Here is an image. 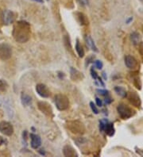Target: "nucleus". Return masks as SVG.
<instances>
[{"label": "nucleus", "instance_id": "obj_20", "mask_svg": "<svg viewBox=\"0 0 143 157\" xmlns=\"http://www.w3.org/2000/svg\"><path fill=\"white\" fill-rule=\"evenodd\" d=\"M63 40H64V43H65V48H67V50L71 54H73V48H72V45H71V41H70V38H69V36H68V35H65Z\"/></svg>", "mask_w": 143, "mask_h": 157}, {"label": "nucleus", "instance_id": "obj_11", "mask_svg": "<svg viewBox=\"0 0 143 157\" xmlns=\"http://www.w3.org/2000/svg\"><path fill=\"white\" fill-rule=\"evenodd\" d=\"M3 23H5L6 25L11 24L15 19V14L14 12L11 11H5L3 12Z\"/></svg>", "mask_w": 143, "mask_h": 157}, {"label": "nucleus", "instance_id": "obj_8", "mask_svg": "<svg viewBox=\"0 0 143 157\" xmlns=\"http://www.w3.org/2000/svg\"><path fill=\"white\" fill-rule=\"evenodd\" d=\"M126 97L128 98V100L133 106H135V107H137V108H140L141 103H142L140 97L135 91H133V90L130 91L128 93V95H126Z\"/></svg>", "mask_w": 143, "mask_h": 157}, {"label": "nucleus", "instance_id": "obj_34", "mask_svg": "<svg viewBox=\"0 0 143 157\" xmlns=\"http://www.w3.org/2000/svg\"><path fill=\"white\" fill-rule=\"evenodd\" d=\"M33 1H35V2H37V3H43V0H33Z\"/></svg>", "mask_w": 143, "mask_h": 157}, {"label": "nucleus", "instance_id": "obj_21", "mask_svg": "<svg viewBox=\"0 0 143 157\" xmlns=\"http://www.w3.org/2000/svg\"><path fill=\"white\" fill-rule=\"evenodd\" d=\"M75 48H76V53H77V54H78V56H80V57H84V48H83V46H82L81 44H80V41H79L78 39L76 40Z\"/></svg>", "mask_w": 143, "mask_h": 157}, {"label": "nucleus", "instance_id": "obj_9", "mask_svg": "<svg viewBox=\"0 0 143 157\" xmlns=\"http://www.w3.org/2000/svg\"><path fill=\"white\" fill-rule=\"evenodd\" d=\"M36 91L42 98H49L50 96V90L46 85L39 83L36 86Z\"/></svg>", "mask_w": 143, "mask_h": 157}, {"label": "nucleus", "instance_id": "obj_36", "mask_svg": "<svg viewBox=\"0 0 143 157\" xmlns=\"http://www.w3.org/2000/svg\"><path fill=\"white\" fill-rule=\"evenodd\" d=\"M142 30H143V28H142Z\"/></svg>", "mask_w": 143, "mask_h": 157}, {"label": "nucleus", "instance_id": "obj_3", "mask_svg": "<svg viewBox=\"0 0 143 157\" xmlns=\"http://www.w3.org/2000/svg\"><path fill=\"white\" fill-rule=\"evenodd\" d=\"M117 111H118L121 118H123L124 120L129 119L135 114V109H132L131 107H130L129 106L123 103L118 104V107H117Z\"/></svg>", "mask_w": 143, "mask_h": 157}, {"label": "nucleus", "instance_id": "obj_16", "mask_svg": "<svg viewBox=\"0 0 143 157\" xmlns=\"http://www.w3.org/2000/svg\"><path fill=\"white\" fill-rule=\"evenodd\" d=\"M104 132H106V134L109 137H112L115 134V127H114V124L111 123V122H109L107 121L106 125H105V127H104Z\"/></svg>", "mask_w": 143, "mask_h": 157}, {"label": "nucleus", "instance_id": "obj_32", "mask_svg": "<svg viewBox=\"0 0 143 157\" xmlns=\"http://www.w3.org/2000/svg\"><path fill=\"white\" fill-rule=\"evenodd\" d=\"M139 45H140V46H139V51H140L141 55L143 56V43L141 42Z\"/></svg>", "mask_w": 143, "mask_h": 157}, {"label": "nucleus", "instance_id": "obj_17", "mask_svg": "<svg viewBox=\"0 0 143 157\" xmlns=\"http://www.w3.org/2000/svg\"><path fill=\"white\" fill-rule=\"evenodd\" d=\"M21 101H22V103H23V106L27 107V106H30L32 103V98L29 95L23 93L22 95H21Z\"/></svg>", "mask_w": 143, "mask_h": 157}, {"label": "nucleus", "instance_id": "obj_33", "mask_svg": "<svg viewBox=\"0 0 143 157\" xmlns=\"http://www.w3.org/2000/svg\"><path fill=\"white\" fill-rule=\"evenodd\" d=\"M80 3H83L84 5H87L88 4V0H80Z\"/></svg>", "mask_w": 143, "mask_h": 157}, {"label": "nucleus", "instance_id": "obj_29", "mask_svg": "<svg viewBox=\"0 0 143 157\" xmlns=\"http://www.w3.org/2000/svg\"><path fill=\"white\" fill-rule=\"evenodd\" d=\"M113 101V99L111 97H109V96L107 95V98H105V100H104V102H105V103L106 104H110Z\"/></svg>", "mask_w": 143, "mask_h": 157}, {"label": "nucleus", "instance_id": "obj_10", "mask_svg": "<svg viewBox=\"0 0 143 157\" xmlns=\"http://www.w3.org/2000/svg\"><path fill=\"white\" fill-rule=\"evenodd\" d=\"M125 64L130 69H135L137 67V61L134 56L130 55H126L124 58Z\"/></svg>", "mask_w": 143, "mask_h": 157}, {"label": "nucleus", "instance_id": "obj_35", "mask_svg": "<svg viewBox=\"0 0 143 157\" xmlns=\"http://www.w3.org/2000/svg\"><path fill=\"white\" fill-rule=\"evenodd\" d=\"M103 76H104V78H105V79H107V76H105V72H103Z\"/></svg>", "mask_w": 143, "mask_h": 157}, {"label": "nucleus", "instance_id": "obj_14", "mask_svg": "<svg viewBox=\"0 0 143 157\" xmlns=\"http://www.w3.org/2000/svg\"><path fill=\"white\" fill-rule=\"evenodd\" d=\"M76 19L78 21V22L81 25H87L88 23H89V21H88V18L84 14V13H81V12H76Z\"/></svg>", "mask_w": 143, "mask_h": 157}, {"label": "nucleus", "instance_id": "obj_27", "mask_svg": "<svg viewBox=\"0 0 143 157\" xmlns=\"http://www.w3.org/2000/svg\"><path fill=\"white\" fill-rule=\"evenodd\" d=\"M94 64H95V67H97L98 69H102V67H103V66H104V64H103V63H102L100 60H95V62H94Z\"/></svg>", "mask_w": 143, "mask_h": 157}, {"label": "nucleus", "instance_id": "obj_18", "mask_svg": "<svg viewBox=\"0 0 143 157\" xmlns=\"http://www.w3.org/2000/svg\"><path fill=\"white\" fill-rule=\"evenodd\" d=\"M85 41H86V44H87V45L92 50H93L94 52H98V48H97V47L95 46V42H94V41L92 40V38L90 36H86V37H85Z\"/></svg>", "mask_w": 143, "mask_h": 157}, {"label": "nucleus", "instance_id": "obj_19", "mask_svg": "<svg viewBox=\"0 0 143 157\" xmlns=\"http://www.w3.org/2000/svg\"><path fill=\"white\" fill-rule=\"evenodd\" d=\"M130 37H131L132 43H133L135 45H139V44L142 42L140 34H138V33H137V32H134L133 34H131Z\"/></svg>", "mask_w": 143, "mask_h": 157}, {"label": "nucleus", "instance_id": "obj_1", "mask_svg": "<svg viewBox=\"0 0 143 157\" xmlns=\"http://www.w3.org/2000/svg\"><path fill=\"white\" fill-rule=\"evenodd\" d=\"M12 34L14 40L19 43H25L30 38V25L25 21H18L14 23Z\"/></svg>", "mask_w": 143, "mask_h": 157}, {"label": "nucleus", "instance_id": "obj_5", "mask_svg": "<svg viewBox=\"0 0 143 157\" xmlns=\"http://www.w3.org/2000/svg\"><path fill=\"white\" fill-rule=\"evenodd\" d=\"M12 56V49L7 44H0V60H6Z\"/></svg>", "mask_w": 143, "mask_h": 157}, {"label": "nucleus", "instance_id": "obj_26", "mask_svg": "<svg viewBox=\"0 0 143 157\" xmlns=\"http://www.w3.org/2000/svg\"><path fill=\"white\" fill-rule=\"evenodd\" d=\"M107 120L106 119H104V120H101V121H99V129H100V131L101 132H104V127H105V125L107 122Z\"/></svg>", "mask_w": 143, "mask_h": 157}, {"label": "nucleus", "instance_id": "obj_12", "mask_svg": "<svg viewBox=\"0 0 143 157\" xmlns=\"http://www.w3.org/2000/svg\"><path fill=\"white\" fill-rule=\"evenodd\" d=\"M30 145L31 147L34 149H37L39 148L40 146L42 145V139L38 135L34 134V133H31L30 135Z\"/></svg>", "mask_w": 143, "mask_h": 157}, {"label": "nucleus", "instance_id": "obj_22", "mask_svg": "<svg viewBox=\"0 0 143 157\" xmlns=\"http://www.w3.org/2000/svg\"><path fill=\"white\" fill-rule=\"evenodd\" d=\"M115 91L117 93V95L121 96L122 98H126V95H127V93H126V89L123 87H115Z\"/></svg>", "mask_w": 143, "mask_h": 157}, {"label": "nucleus", "instance_id": "obj_24", "mask_svg": "<svg viewBox=\"0 0 143 157\" xmlns=\"http://www.w3.org/2000/svg\"><path fill=\"white\" fill-rule=\"evenodd\" d=\"M133 83H134V85L137 87L138 90H140L141 88H142V83H141L140 78L137 76L133 77Z\"/></svg>", "mask_w": 143, "mask_h": 157}, {"label": "nucleus", "instance_id": "obj_15", "mask_svg": "<svg viewBox=\"0 0 143 157\" xmlns=\"http://www.w3.org/2000/svg\"><path fill=\"white\" fill-rule=\"evenodd\" d=\"M63 154L65 156L68 157H74L77 156L78 155L75 151V149L70 145H65L63 149Z\"/></svg>", "mask_w": 143, "mask_h": 157}, {"label": "nucleus", "instance_id": "obj_25", "mask_svg": "<svg viewBox=\"0 0 143 157\" xmlns=\"http://www.w3.org/2000/svg\"><path fill=\"white\" fill-rule=\"evenodd\" d=\"M90 107H91V109H92V112L94 113V114H98L99 109H97V107H95V105L94 104V102H90Z\"/></svg>", "mask_w": 143, "mask_h": 157}, {"label": "nucleus", "instance_id": "obj_23", "mask_svg": "<svg viewBox=\"0 0 143 157\" xmlns=\"http://www.w3.org/2000/svg\"><path fill=\"white\" fill-rule=\"evenodd\" d=\"M8 89V84L5 80L0 79V93H5Z\"/></svg>", "mask_w": 143, "mask_h": 157}, {"label": "nucleus", "instance_id": "obj_2", "mask_svg": "<svg viewBox=\"0 0 143 157\" xmlns=\"http://www.w3.org/2000/svg\"><path fill=\"white\" fill-rule=\"evenodd\" d=\"M67 129L75 134H83L85 132V126L81 121L78 120L68 121L66 122Z\"/></svg>", "mask_w": 143, "mask_h": 157}, {"label": "nucleus", "instance_id": "obj_13", "mask_svg": "<svg viewBox=\"0 0 143 157\" xmlns=\"http://www.w3.org/2000/svg\"><path fill=\"white\" fill-rule=\"evenodd\" d=\"M70 77L73 81H80L82 79H84V78L83 73L79 71L77 69L74 68V67H71Z\"/></svg>", "mask_w": 143, "mask_h": 157}, {"label": "nucleus", "instance_id": "obj_7", "mask_svg": "<svg viewBox=\"0 0 143 157\" xmlns=\"http://www.w3.org/2000/svg\"><path fill=\"white\" fill-rule=\"evenodd\" d=\"M0 132L5 136L11 137L14 133V127L8 121H2L0 122Z\"/></svg>", "mask_w": 143, "mask_h": 157}, {"label": "nucleus", "instance_id": "obj_28", "mask_svg": "<svg viewBox=\"0 0 143 157\" xmlns=\"http://www.w3.org/2000/svg\"><path fill=\"white\" fill-rule=\"evenodd\" d=\"M97 92H99V95H104V96H107L108 95V93H109V91L107 90H102V89H98L97 90Z\"/></svg>", "mask_w": 143, "mask_h": 157}, {"label": "nucleus", "instance_id": "obj_4", "mask_svg": "<svg viewBox=\"0 0 143 157\" xmlns=\"http://www.w3.org/2000/svg\"><path fill=\"white\" fill-rule=\"evenodd\" d=\"M54 102H55L56 108L61 111H64V110L68 109L69 105H70V102H69V100L67 96L62 95V94H59L55 96Z\"/></svg>", "mask_w": 143, "mask_h": 157}, {"label": "nucleus", "instance_id": "obj_6", "mask_svg": "<svg viewBox=\"0 0 143 157\" xmlns=\"http://www.w3.org/2000/svg\"><path fill=\"white\" fill-rule=\"evenodd\" d=\"M37 108L41 112L43 113L47 117H49V118L53 117L54 111H53V109H52L50 104H49L46 102L40 101L37 102Z\"/></svg>", "mask_w": 143, "mask_h": 157}, {"label": "nucleus", "instance_id": "obj_30", "mask_svg": "<svg viewBox=\"0 0 143 157\" xmlns=\"http://www.w3.org/2000/svg\"><path fill=\"white\" fill-rule=\"evenodd\" d=\"M95 101H96V104H97V106H98V107H101L102 106H103V102H102V100L100 99V98H95Z\"/></svg>", "mask_w": 143, "mask_h": 157}, {"label": "nucleus", "instance_id": "obj_31", "mask_svg": "<svg viewBox=\"0 0 143 157\" xmlns=\"http://www.w3.org/2000/svg\"><path fill=\"white\" fill-rule=\"evenodd\" d=\"M3 23V11L0 10V26Z\"/></svg>", "mask_w": 143, "mask_h": 157}]
</instances>
